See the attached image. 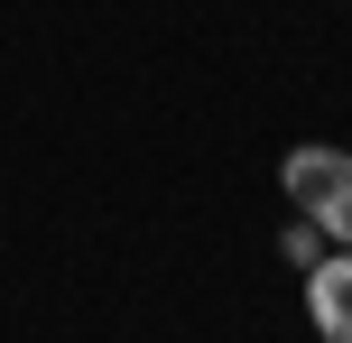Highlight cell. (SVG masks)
I'll return each mask as SVG.
<instances>
[{
    "label": "cell",
    "instance_id": "1",
    "mask_svg": "<svg viewBox=\"0 0 352 343\" xmlns=\"http://www.w3.org/2000/svg\"><path fill=\"white\" fill-rule=\"evenodd\" d=\"M278 186H287L297 214L324 223L334 251H352V148H287V158H278Z\"/></svg>",
    "mask_w": 352,
    "mask_h": 343
},
{
    "label": "cell",
    "instance_id": "2",
    "mask_svg": "<svg viewBox=\"0 0 352 343\" xmlns=\"http://www.w3.org/2000/svg\"><path fill=\"white\" fill-rule=\"evenodd\" d=\"M306 316H316L324 343H352V251H324L306 269Z\"/></svg>",
    "mask_w": 352,
    "mask_h": 343
},
{
    "label": "cell",
    "instance_id": "3",
    "mask_svg": "<svg viewBox=\"0 0 352 343\" xmlns=\"http://www.w3.org/2000/svg\"><path fill=\"white\" fill-rule=\"evenodd\" d=\"M278 251L297 260V269H316V260H324V223H316V214H297V223L278 232Z\"/></svg>",
    "mask_w": 352,
    "mask_h": 343
}]
</instances>
